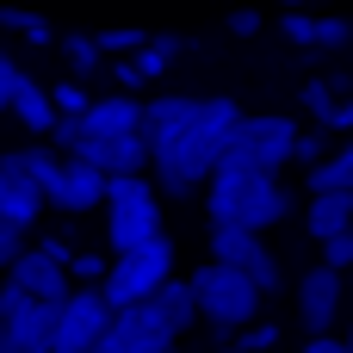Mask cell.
<instances>
[{
	"mask_svg": "<svg viewBox=\"0 0 353 353\" xmlns=\"http://www.w3.org/2000/svg\"><path fill=\"white\" fill-rule=\"evenodd\" d=\"M236 124H242V105H236V99H205L186 130L149 143V155H155L149 168H155V180H161V192H168V199H192L199 186H211V174H217L223 143H230Z\"/></svg>",
	"mask_w": 353,
	"mask_h": 353,
	"instance_id": "6da1fadb",
	"label": "cell"
},
{
	"mask_svg": "<svg viewBox=\"0 0 353 353\" xmlns=\"http://www.w3.org/2000/svg\"><path fill=\"white\" fill-rule=\"evenodd\" d=\"M292 217V186L285 180H267V174H236V168H217L211 174V223H236V230H273Z\"/></svg>",
	"mask_w": 353,
	"mask_h": 353,
	"instance_id": "7a4b0ae2",
	"label": "cell"
},
{
	"mask_svg": "<svg viewBox=\"0 0 353 353\" xmlns=\"http://www.w3.org/2000/svg\"><path fill=\"white\" fill-rule=\"evenodd\" d=\"M292 149H298V118H285V112H261V118H242V124L230 130V143H223V161H217V168L279 180V168L292 161Z\"/></svg>",
	"mask_w": 353,
	"mask_h": 353,
	"instance_id": "3957f363",
	"label": "cell"
},
{
	"mask_svg": "<svg viewBox=\"0 0 353 353\" xmlns=\"http://www.w3.org/2000/svg\"><path fill=\"white\" fill-rule=\"evenodd\" d=\"M192 292H199V316L217 323V329H248L261 316V304H267L242 267H217V261H205L192 273Z\"/></svg>",
	"mask_w": 353,
	"mask_h": 353,
	"instance_id": "277c9868",
	"label": "cell"
},
{
	"mask_svg": "<svg viewBox=\"0 0 353 353\" xmlns=\"http://www.w3.org/2000/svg\"><path fill=\"white\" fill-rule=\"evenodd\" d=\"M174 279V242H149V248H130V254H112V273H105V304L112 310H130V304H149L161 285Z\"/></svg>",
	"mask_w": 353,
	"mask_h": 353,
	"instance_id": "5b68a950",
	"label": "cell"
},
{
	"mask_svg": "<svg viewBox=\"0 0 353 353\" xmlns=\"http://www.w3.org/2000/svg\"><path fill=\"white\" fill-rule=\"evenodd\" d=\"M112 304H105V292H68V304H62V329H56V353H93V341L112 329Z\"/></svg>",
	"mask_w": 353,
	"mask_h": 353,
	"instance_id": "8992f818",
	"label": "cell"
},
{
	"mask_svg": "<svg viewBox=\"0 0 353 353\" xmlns=\"http://www.w3.org/2000/svg\"><path fill=\"white\" fill-rule=\"evenodd\" d=\"M6 285H19V292H25L31 304H62V298L74 292V285H68V267H62L56 254H43L37 242H31V248H25L19 261H12Z\"/></svg>",
	"mask_w": 353,
	"mask_h": 353,
	"instance_id": "52a82bcc",
	"label": "cell"
},
{
	"mask_svg": "<svg viewBox=\"0 0 353 353\" xmlns=\"http://www.w3.org/2000/svg\"><path fill=\"white\" fill-rule=\"evenodd\" d=\"M168 230H161V205L155 199H143V205H105V242H112V254H130V248H149V242H161Z\"/></svg>",
	"mask_w": 353,
	"mask_h": 353,
	"instance_id": "ba28073f",
	"label": "cell"
},
{
	"mask_svg": "<svg viewBox=\"0 0 353 353\" xmlns=\"http://www.w3.org/2000/svg\"><path fill=\"white\" fill-rule=\"evenodd\" d=\"M43 186L25 174V161H19V149L12 155H0V217L6 223H19V230H31L37 217H43Z\"/></svg>",
	"mask_w": 353,
	"mask_h": 353,
	"instance_id": "9c48e42d",
	"label": "cell"
},
{
	"mask_svg": "<svg viewBox=\"0 0 353 353\" xmlns=\"http://www.w3.org/2000/svg\"><path fill=\"white\" fill-rule=\"evenodd\" d=\"M105 186H112V180H105L93 161H62V174L50 180V205L68 211V217H81V211L105 205Z\"/></svg>",
	"mask_w": 353,
	"mask_h": 353,
	"instance_id": "30bf717a",
	"label": "cell"
},
{
	"mask_svg": "<svg viewBox=\"0 0 353 353\" xmlns=\"http://www.w3.org/2000/svg\"><path fill=\"white\" fill-rule=\"evenodd\" d=\"M335 310H341V273L335 267H310L298 279V316L310 335H329L335 329Z\"/></svg>",
	"mask_w": 353,
	"mask_h": 353,
	"instance_id": "8fae6325",
	"label": "cell"
},
{
	"mask_svg": "<svg viewBox=\"0 0 353 353\" xmlns=\"http://www.w3.org/2000/svg\"><path fill=\"white\" fill-rule=\"evenodd\" d=\"M81 124H87V137H137V130H143V99H130V93H99Z\"/></svg>",
	"mask_w": 353,
	"mask_h": 353,
	"instance_id": "7c38bea8",
	"label": "cell"
},
{
	"mask_svg": "<svg viewBox=\"0 0 353 353\" xmlns=\"http://www.w3.org/2000/svg\"><path fill=\"white\" fill-rule=\"evenodd\" d=\"M12 118L31 130V137H50L56 124H62V112H56V99H50V87H37L31 74H19V87H12Z\"/></svg>",
	"mask_w": 353,
	"mask_h": 353,
	"instance_id": "4fadbf2b",
	"label": "cell"
},
{
	"mask_svg": "<svg viewBox=\"0 0 353 353\" xmlns=\"http://www.w3.org/2000/svg\"><path fill=\"white\" fill-rule=\"evenodd\" d=\"M199 105H205V99H192V93H161V99H149V105H143V137L161 143V137L186 130V124L199 118Z\"/></svg>",
	"mask_w": 353,
	"mask_h": 353,
	"instance_id": "5bb4252c",
	"label": "cell"
},
{
	"mask_svg": "<svg viewBox=\"0 0 353 353\" xmlns=\"http://www.w3.org/2000/svg\"><path fill=\"white\" fill-rule=\"evenodd\" d=\"M68 304V298H62ZM62 304H31L19 323H6L19 335V353H56V329H62Z\"/></svg>",
	"mask_w": 353,
	"mask_h": 353,
	"instance_id": "9a60e30c",
	"label": "cell"
},
{
	"mask_svg": "<svg viewBox=\"0 0 353 353\" xmlns=\"http://www.w3.org/2000/svg\"><path fill=\"white\" fill-rule=\"evenodd\" d=\"M304 230H310V242H329V236L353 230V192H316L304 211Z\"/></svg>",
	"mask_w": 353,
	"mask_h": 353,
	"instance_id": "2e32d148",
	"label": "cell"
},
{
	"mask_svg": "<svg viewBox=\"0 0 353 353\" xmlns=\"http://www.w3.org/2000/svg\"><path fill=\"white\" fill-rule=\"evenodd\" d=\"M155 310H161V323H168L174 335H186V329L199 323V292H192V279H168V285L155 292Z\"/></svg>",
	"mask_w": 353,
	"mask_h": 353,
	"instance_id": "e0dca14e",
	"label": "cell"
},
{
	"mask_svg": "<svg viewBox=\"0 0 353 353\" xmlns=\"http://www.w3.org/2000/svg\"><path fill=\"white\" fill-rule=\"evenodd\" d=\"M254 248H261V236H254V230L211 223V261H217V267H248V261H254Z\"/></svg>",
	"mask_w": 353,
	"mask_h": 353,
	"instance_id": "ac0fdd59",
	"label": "cell"
},
{
	"mask_svg": "<svg viewBox=\"0 0 353 353\" xmlns=\"http://www.w3.org/2000/svg\"><path fill=\"white\" fill-rule=\"evenodd\" d=\"M304 192H310V199H316V192H353V143H341L329 161H316V168H310Z\"/></svg>",
	"mask_w": 353,
	"mask_h": 353,
	"instance_id": "d6986e66",
	"label": "cell"
},
{
	"mask_svg": "<svg viewBox=\"0 0 353 353\" xmlns=\"http://www.w3.org/2000/svg\"><path fill=\"white\" fill-rule=\"evenodd\" d=\"M93 37H99L105 62H137V56L149 50V31H143V25H105V31H93Z\"/></svg>",
	"mask_w": 353,
	"mask_h": 353,
	"instance_id": "ffe728a7",
	"label": "cell"
},
{
	"mask_svg": "<svg viewBox=\"0 0 353 353\" xmlns=\"http://www.w3.org/2000/svg\"><path fill=\"white\" fill-rule=\"evenodd\" d=\"M62 62L74 68V81L81 74H93L99 62H105V50H99V37L93 31H62Z\"/></svg>",
	"mask_w": 353,
	"mask_h": 353,
	"instance_id": "44dd1931",
	"label": "cell"
},
{
	"mask_svg": "<svg viewBox=\"0 0 353 353\" xmlns=\"http://www.w3.org/2000/svg\"><path fill=\"white\" fill-rule=\"evenodd\" d=\"M180 50H186V37H180V31H161V37H149V50L137 56V68H143V81H149V74H161V68H168V62H174Z\"/></svg>",
	"mask_w": 353,
	"mask_h": 353,
	"instance_id": "7402d4cb",
	"label": "cell"
},
{
	"mask_svg": "<svg viewBox=\"0 0 353 353\" xmlns=\"http://www.w3.org/2000/svg\"><path fill=\"white\" fill-rule=\"evenodd\" d=\"M50 99H56V112H62V118H87V105H93L99 93H87V81H74V74H62V81L50 87Z\"/></svg>",
	"mask_w": 353,
	"mask_h": 353,
	"instance_id": "603a6c76",
	"label": "cell"
},
{
	"mask_svg": "<svg viewBox=\"0 0 353 353\" xmlns=\"http://www.w3.org/2000/svg\"><path fill=\"white\" fill-rule=\"evenodd\" d=\"M242 273H248V279H254V292H261V298H273V292H279V285H285V273H279V261H273V254H267V242H261V248H254V261H248V267H242Z\"/></svg>",
	"mask_w": 353,
	"mask_h": 353,
	"instance_id": "cb8c5ba5",
	"label": "cell"
},
{
	"mask_svg": "<svg viewBox=\"0 0 353 353\" xmlns=\"http://www.w3.org/2000/svg\"><path fill=\"white\" fill-rule=\"evenodd\" d=\"M0 25H6V31H19V37H31V43H56L50 19H37V12H19V6H0Z\"/></svg>",
	"mask_w": 353,
	"mask_h": 353,
	"instance_id": "d4e9b609",
	"label": "cell"
},
{
	"mask_svg": "<svg viewBox=\"0 0 353 353\" xmlns=\"http://www.w3.org/2000/svg\"><path fill=\"white\" fill-rule=\"evenodd\" d=\"M292 161H304V174L316 168V161H329V130L316 124V130H298V149H292Z\"/></svg>",
	"mask_w": 353,
	"mask_h": 353,
	"instance_id": "484cf974",
	"label": "cell"
},
{
	"mask_svg": "<svg viewBox=\"0 0 353 353\" xmlns=\"http://www.w3.org/2000/svg\"><path fill=\"white\" fill-rule=\"evenodd\" d=\"M298 99H304V105H310V118L323 124V118L335 112V99H341V93H335V81H304V93H298Z\"/></svg>",
	"mask_w": 353,
	"mask_h": 353,
	"instance_id": "4316f807",
	"label": "cell"
},
{
	"mask_svg": "<svg viewBox=\"0 0 353 353\" xmlns=\"http://www.w3.org/2000/svg\"><path fill=\"white\" fill-rule=\"evenodd\" d=\"M143 199H155V186H149L143 174H130V180H112V186H105V205H143Z\"/></svg>",
	"mask_w": 353,
	"mask_h": 353,
	"instance_id": "83f0119b",
	"label": "cell"
},
{
	"mask_svg": "<svg viewBox=\"0 0 353 353\" xmlns=\"http://www.w3.org/2000/svg\"><path fill=\"white\" fill-rule=\"evenodd\" d=\"M105 273H112V267H105V254H74V261H68V279H81L87 292H99V285H105Z\"/></svg>",
	"mask_w": 353,
	"mask_h": 353,
	"instance_id": "f1b7e54d",
	"label": "cell"
},
{
	"mask_svg": "<svg viewBox=\"0 0 353 353\" xmlns=\"http://www.w3.org/2000/svg\"><path fill=\"white\" fill-rule=\"evenodd\" d=\"M316 248H323V267H335V273H347V267H353V230L329 236V242H316Z\"/></svg>",
	"mask_w": 353,
	"mask_h": 353,
	"instance_id": "f546056e",
	"label": "cell"
},
{
	"mask_svg": "<svg viewBox=\"0 0 353 353\" xmlns=\"http://www.w3.org/2000/svg\"><path fill=\"white\" fill-rule=\"evenodd\" d=\"M335 93H341V99H335V112L323 118L329 137H335V130H353V81H335Z\"/></svg>",
	"mask_w": 353,
	"mask_h": 353,
	"instance_id": "4dcf8cb0",
	"label": "cell"
},
{
	"mask_svg": "<svg viewBox=\"0 0 353 353\" xmlns=\"http://www.w3.org/2000/svg\"><path fill=\"white\" fill-rule=\"evenodd\" d=\"M25 248H31V242H25V230H19V223H6V217H0V273H12V261H19V254H25Z\"/></svg>",
	"mask_w": 353,
	"mask_h": 353,
	"instance_id": "1f68e13d",
	"label": "cell"
},
{
	"mask_svg": "<svg viewBox=\"0 0 353 353\" xmlns=\"http://www.w3.org/2000/svg\"><path fill=\"white\" fill-rule=\"evenodd\" d=\"M347 43H353L347 19H316V50H347Z\"/></svg>",
	"mask_w": 353,
	"mask_h": 353,
	"instance_id": "d6a6232c",
	"label": "cell"
},
{
	"mask_svg": "<svg viewBox=\"0 0 353 353\" xmlns=\"http://www.w3.org/2000/svg\"><path fill=\"white\" fill-rule=\"evenodd\" d=\"M279 31H285L292 43H304V50H316V19H310V12H285V19H279Z\"/></svg>",
	"mask_w": 353,
	"mask_h": 353,
	"instance_id": "836d02e7",
	"label": "cell"
},
{
	"mask_svg": "<svg viewBox=\"0 0 353 353\" xmlns=\"http://www.w3.org/2000/svg\"><path fill=\"white\" fill-rule=\"evenodd\" d=\"M19 74H25V68L0 50V112H12V87H19Z\"/></svg>",
	"mask_w": 353,
	"mask_h": 353,
	"instance_id": "e575fe53",
	"label": "cell"
},
{
	"mask_svg": "<svg viewBox=\"0 0 353 353\" xmlns=\"http://www.w3.org/2000/svg\"><path fill=\"white\" fill-rule=\"evenodd\" d=\"M273 341H279V329H273V323H254V329H248V335H242L236 347H242V353H267Z\"/></svg>",
	"mask_w": 353,
	"mask_h": 353,
	"instance_id": "d590c367",
	"label": "cell"
},
{
	"mask_svg": "<svg viewBox=\"0 0 353 353\" xmlns=\"http://www.w3.org/2000/svg\"><path fill=\"white\" fill-rule=\"evenodd\" d=\"M230 37H261V12L254 6H236L230 12Z\"/></svg>",
	"mask_w": 353,
	"mask_h": 353,
	"instance_id": "8d00e7d4",
	"label": "cell"
},
{
	"mask_svg": "<svg viewBox=\"0 0 353 353\" xmlns=\"http://www.w3.org/2000/svg\"><path fill=\"white\" fill-rule=\"evenodd\" d=\"M112 74H118V87H124V93H137V87H143V68H137V62H112Z\"/></svg>",
	"mask_w": 353,
	"mask_h": 353,
	"instance_id": "74e56055",
	"label": "cell"
},
{
	"mask_svg": "<svg viewBox=\"0 0 353 353\" xmlns=\"http://www.w3.org/2000/svg\"><path fill=\"white\" fill-rule=\"evenodd\" d=\"M304 353H347V341H335V335H310Z\"/></svg>",
	"mask_w": 353,
	"mask_h": 353,
	"instance_id": "f35d334b",
	"label": "cell"
},
{
	"mask_svg": "<svg viewBox=\"0 0 353 353\" xmlns=\"http://www.w3.org/2000/svg\"><path fill=\"white\" fill-rule=\"evenodd\" d=\"M0 353H19V335H12L6 323H0Z\"/></svg>",
	"mask_w": 353,
	"mask_h": 353,
	"instance_id": "ab89813d",
	"label": "cell"
},
{
	"mask_svg": "<svg viewBox=\"0 0 353 353\" xmlns=\"http://www.w3.org/2000/svg\"><path fill=\"white\" fill-rule=\"evenodd\" d=\"M285 12H304V0H285Z\"/></svg>",
	"mask_w": 353,
	"mask_h": 353,
	"instance_id": "60d3db41",
	"label": "cell"
},
{
	"mask_svg": "<svg viewBox=\"0 0 353 353\" xmlns=\"http://www.w3.org/2000/svg\"><path fill=\"white\" fill-rule=\"evenodd\" d=\"M341 341H347V353H353V323H347V335H341Z\"/></svg>",
	"mask_w": 353,
	"mask_h": 353,
	"instance_id": "b9f144b4",
	"label": "cell"
},
{
	"mask_svg": "<svg viewBox=\"0 0 353 353\" xmlns=\"http://www.w3.org/2000/svg\"><path fill=\"white\" fill-rule=\"evenodd\" d=\"M223 353H242V347H223Z\"/></svg>",
	"mask_w": 353,
	"mask_h": 353,
	"instance_id": "7bdbcfd3",
	"label": "cell"
},
{
	"mask_svg": "<svg viewBox=\"0 0 353 353\" xmlns=\"http://www.w3.org/2000/svg\"><path fill=\"white\" fill-rule=\"evenodd\" d=\"M161 353H180V347H161Z\"/></svg>",
	"mask_w": 353,
	"mask_h": 353,
	"instance_id": "ee69618b",
	"label": "cell"
}]
</instances>
